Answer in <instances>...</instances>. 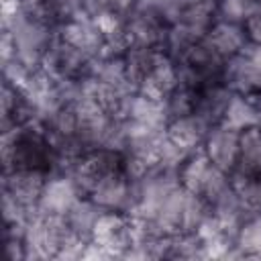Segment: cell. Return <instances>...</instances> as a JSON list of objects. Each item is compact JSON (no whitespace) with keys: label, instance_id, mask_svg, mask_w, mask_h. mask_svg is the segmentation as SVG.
Instances as JSON below:
<instances>
[{"label":"cell","instance_id":"cell-1","mask_svg":"<svg viewBox=\"0 0 261 261\" xmlns=\"http://www.w3.org/2000/svg\"><path fill=\"white\" fill-rule=\"evenodd\" d=\"M2 173L12 169H39L51 175L53 143L45 124H27L2 133Z\"/></svg>","mask_w":261,"mask_h":261},{"label":"cell","instance_id":"cell-2","mask_svg":"<svg viewBox=\"0 0 261 261\" xmlns=\"http://www.w3.org/2000/svg\"><path fill=\"white\" fill-rule=\"evenodd\" d=\"M2 27L12 33L14 59L31 71L41 69L43 59L57 37V29H53L41 14L22 8L16 14L2 18Z\"/></svg>","mask_w":261,"mask_h":261},{"label":"cell","instance_id":"cell-3","mask_svg":"<svg viewBox=\"0 0 261 261\" xmlns=\"http://www.w3.org/2000/svg\"><path fill=\"white\" fill-rule=\"evenodd\" d=\"M96 59L98 57H92L86 51L77 49L75 45L63 41L57 33L55 41L51 43L43 59L41 69L55 82H82L92 75Z\"/></svg>","mask_w":261,"mask_h":261},{"label":"cell","instance_id":"cell-4","mask_svg":"<svg viewBox=\"0 0 261 261\" xmlns=\"http://www.w3.org/2000/svg\"><path fill=\"white\" fill-rule=\"evenodd\" d=\"M92 243L102 247L110 257H124V253L135 245L133 214L104 210L96 220Z\"/></svg>","mask_w":261,"mask_h":261},{"label":"cell","instance_id":"cell-5","mask_svg":"<svg viewBox=\"0 0 261 261\" xmlns=\"http://www.w3.org/2000/svg\"><path fill=\"white\" fill-rule=\"evenodd\" d=\"M135 184L137 179L128 175V171H116L110 175L100 177L88 198H92L102 210H114V212H126L130 214L135 208Z\"/></svg>","mask_w":261,"mask_h":261},{"label":"cell","instance_id":"cell-6","mask_svg":"<svg viewBox=\"0 0 261 261\" xmlns=\"http://www.w3.org/2000/svg\"><path fill=\"white\" fill-rule=\"evenodd\" d=\"M169 27L171 24L157 10H153L151 6H145L141 2L124 20V29L128 33L130 45L155 47V49H163Z\"/></svg>","mask_w":261,"mask_h":261},{"label":"cell","instance_id":"cell-7","mask_svg":"<svg viewBox=\"0 0 261 261\" xmlns=\"http://www.w3.org/2000/svg\"><path fill=\"white\" fill-rule=\"evenodd\" d=\"M239 147H241V130L220 122L208 130L202 151L206 153L212 165L230 173L239 163Z\"/></svg>","mask_w":261,"mask_h":261},{"label":"cell","instance_id":"cell-8","mask_svg":"<svg viewBox=\"0 0 261 261\" xmlns=\"http://www.w3.org/2000/svg\"><path fill=\"white\" fill-rule=\"evenodd\" d=\"M47 179H49V173L39 169H12L2 173V192L10 194L22 206L37 210V204Z\"/></svg>","mask_w":261,"mask_h":261},{"label":"cell","instance_id":"cell-9","mask_svg":"<svg viewBox=\"0 0 261 261\" xmlns=\"http://www.w3.org/2000/svg\"><path fill=\"white\" fill-rule=\"evenodd\" d=\"M82 198L77 186L69 175L51 173L37 204L41 214H67V210Z\"/></svg>","mask_w":261,"mask_h":261},{"label":"cell","instance_id":"cell-10","mask_svg":"<svg viewBox=\"0 0 261 261\" xmlns=\"http://www.w3.org/2000/svg\"><path fill=\"white\" fill-rule=\"evenodd\" d=\"M57 33H59V37L63 41L75 45L77 49L86 51L92 57H102V53H104L106 37H104L102 27L96 20H92V18H88L84 14L73 18V20H69V22H65L63 27H59Z\"/></svg>","mask_w":261,"mask_h":261},{"label":"cell","instance_id":"cell-11","mask_svg":"<svg viewBox=\"0 0 261 261\" xmlns=\"http://www.w3.org/2000/svg\"><path fill=\"white\" fill-rule=\"evenodd\" d=\"M226 61L243 55L249 51V39L245 33V27L241 22H230V20H220L216 18V22L210 27V31L204 37Z\"/></svg>","mask_w":261,"mask_h":261},{"label":"cell","instance_id":"cell-12","mask_svg":"<svg viewBox=\"0 0 261 261\" xmlns=\"http://www.w3.org/2000/svg\"><path fill=\"white\" fill-rule=\"evenodd\" d=\"M212 126L196 112L192 114H184L177 118H171L165 126V137L175 143L177 147H181L186 153H192L196 149H202L204 139L208 135Z\"/></svg>","mask_w":261,"mask_h":261},{"label":"cell","instance_id":"cell-13","mask_svg":"<svg viewBox=\"0 0 261 261\" xmlns=\"http://www.w3.org/2000/svg\"><path fill=\"white\" fill-rule=\"evenodd\" d=\"M232 90L224 82H212L196 90V108L194 112L200 114L210 126L220 124L224 120L226 108L232 98Z\"/></svg>","mask_w":261,"mask_h":261},{"label":"cell","instance_id":"cell-14","mask_svg":"<svg viewBox=\"0 0 261 261\" xmlns=\"http://www.w3.org/2000/svg\"><path fill=\"white\" fill-rule=\"evenodd\" d=\"M224 84L241 96H253L261 92V71L247 53L230 59L224 71Z\"/></svg>","mask_w":261,"mask_h":261},{"label":"cell","instance_id":"cell-15","mask_svg":"<svg viewBox=\"0 0 261 261\" xmlns=\"http://www.w3.org/2000/svg\"><path fill=\"white\" fill-rule=\"evenodd\" d=\"M163 55H165V51L163 49H155V47L130 45L126 49V53L122 55V63H124L126 77H128V82L133 84L135 90H139L143 80L153 71V67L161 61Z\"/></svg>","mask_w":261,"mask_h":261},{"label":"cell","instance_id":"cell-16","mask_svg":"<svg viewBox=\"0 0 261 261\" xmlns=\"http://www.w3.org/2000/svg\"><path fill=\"white\" fill-rule=\"evenodd\" d=\"M175 86H177V67H175V61L165 53L161 61L153 67V71L143 80L137 92L163 102Z\"/></svg>","mask_w":261,"mask_h":261},{"label":"cell","instance_id":"cell-17","mask_svg":"<svg viewBox=\"0 0 261 261\" xmlns=\"http://www.w3.org/2000/svg\"><path fill=\"white\" fill-rule=\"evenodd\" d=\"M104 210L88 196H82L65 214L71 230L75 232V237L82 241V243H90L92 241V232H94V226H96V220L100 218Z\"/></svg>","mask_w":261,"mask_h":261},{"label":"cell","instance_id":"cell-18","mask_svg":"<svg viewBox=\"0 0 261 261\" xmlns=\"http://www.w3.org/2000/svg\"><path fill=\"white\" fill-rule=\"evenodd\" d=\"M234 169L245 171V173H261V128L259 124H253L241 130L239 163Z\"/></svg>","mask_w":261,"mask_h":261},{"label":"cell","instance_id":"cell-19","mask_svg":"<svg viewBox=\"0 0 261 261\" xmlns=\"http://www.w3.org/2000/svg\"><path fill=\"white\" fill-rule=\"evenodd\" d=\"M82 14L92 20H102L108 16L126 18L139 4V0H80Z\"/></svg>","mask_w":261,"mask_h":261},{"label":"cell","instance_id":"cell-20","mask_svg":"<svg viewBox=\"0 0 261 261\" xmlns=\"http://www.w3.org/2000/svg\"><path fill=\"white\" fill-rule=\"evenodd\" d=\"M234 245L245 259H261V212L249 216L239 226Z\"/></svg>","mask_w":261,"mask_h":261},{"label":"cell","instance_id":"cell-21","mask_svg":"<svg viewBox=\"0 0 261 261\" xmlns=\"http://www.w3.org/2000/svg\"><path fill=\"white\" fill-rule=\"evenodd\" d=\"M259 118H261L259 116V110L255 108V104L249 98H245L241 94H232L230 104L226 108V114H224V120L222 122L228 124V126H232V128H237V130H243L247 126L257 124Z\"/></svg>","mask_w":261,"mask_h":261},{"label":"cell","instance_id":"cell-22","mask_svg":"<svg viewBox=\"0 0 261 261\" xmlns=\"http://www.w3.org/2000/svg\"><path fill=\"white\" fill-rule=\"evenodd\" d=\"M230 184L253 212H261V173H245L234 169L230 171Z\"/></svg>","mask_w":261,"mask_h":261},{"label":"cell","instance_id":"cell-23","mask_svg":"<svg viewBox=\"0 0 261 261\" xmlns=\"http://www.w3.org/2000/svg\"><path fill=\"white\" fill-rule=\"evenodd\" d=\"M37 14H41L53 29L59 31V27H63L65 22L82 16V2L80 0H47Z\"/></svg>","mask_w":261,"mask_h":261},{"label":"cell","instance_id":"cell-24","mask_svg":"<svg viewBox=\"0 0 261 261\" xmlns=\"http://www.w3.org/2000/svg\"><path fill=\"white\" fill-rule=\"evenodd\" d=\"M163 106H165L167 122L171 118H177V116H184V114H192L194 108H196V90L177 84L167 94V98L163 100Z\"/></svg>","mask_w":261,"mask_h":261},{"label":"cell","instance_id":"cell-25","mask_svg":"<svg viewBox=\"0 0 261 261\" xmlns=\"http://www.w3.org/2000/svg\"><path fill=\"white\" fill-rule=\"evenodd\" d=\"M253 6L249 0H218V18L230 22H245L249 14H253Z\"/></svg>","mask_w":261,"mask_h":261},{"label":"cell","instance_id":"cell-26","mask_svg":"<svg viewBox=\"0 0 261 261\" xmlns=\"http://www.w3.org/2000/svg\"><path fill=\"white\" fill-rule=\"evenodd\" d=\"M249 45L251 47H261V10H255L253 14L247 16V20L243 22Z\"/></svg>","mask_w":261,"mask_h":261},{"label":"cell","instance_id":"cell-27","mask_svg":"<svg viewBox=\"0 0 261 261\" xmlns=\"http://www.w3.org/2000/svg\"><path fill=\"white\" fill-rule=\"evenodd\" d=\"M0 6H2V18H6L20 10V0H2Z\"/></svg>","mask_w":261,"mask_h":261},{"label":"cell","instance_id":"cell-28","mask_svg":"<svg viewBox=\"0 0 261 261\" xmlns=\"http://www.w3.org/2000/svg\"><path fill=\"white\" fill-rule=\"evenodd\" d=\"M47 0H20V8L29 10V12H39L45 6Z\"/></svg>","mask_w":261,"mask_h":261},{"label":"cell","instance_id":"cell-29","mask_svg":"<svg viewBox=\"0 0 261 261\" xmlns=\"http://www.w3.org/2000/svg\"><path fill=\"white\" fill-rule=\"evenodd\" d=\"M249 2H251L253 10H261V0H249Z\"/></svg>","mask_w":261,"mask_h":261},{"label":"cell","instance_id":"cell-30","mask_svg":"<svg viewBox=\"0 0 261 261\" xmlns=\"http://www.w3.org/2000/svg\"><path fill=\"white\" fill-rule=\"evenodd\" d=\"M257 124H259V128H261V118H259V122H257Z\"/></svg>","mask_w":261,"mask_h":261}]
</instances>
